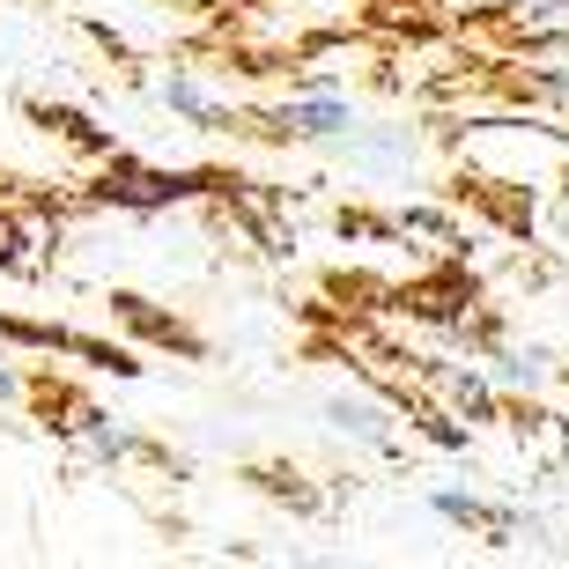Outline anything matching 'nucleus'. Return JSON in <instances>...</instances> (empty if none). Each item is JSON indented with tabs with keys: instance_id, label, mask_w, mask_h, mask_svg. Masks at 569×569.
<instances>
[{
	"instance_id": "6",
	"label": "nucleus",
	"mask_w": 569,
	"mask_h": 569,
	"mask_svg": "<svg viewBox=\"0 0 569 569\" xmlns=\"http://www.w3.org/2000/svg\"><path fill=\"white\" fill-rule=\"evenodd\" d=\"M0 400H16V370H0Z\"/></svg>"
},
{
	"instance_id": "5",
	"label": "nucleus",
	"mask_w": 569,
	"mask_h": 569,
	"mask_svg": "<svg viewBox=\"0 0 569 569\" xmlns=\"http://www.w3.org/2000/svg\"><path fill=\"white\" fill-rule=\"evenodd\" d=\"M548 378V356L540 348H526V356H503V385H540Z\"/></svg>"
},
{
	"instance_id": "2",
	"label": "nucleus",
	"mask_w": 569,
	"mask_h": 569,
	"mask_svg": "<svg viewBox=\"0 0 569 569\" xmlns=\"http://www.w3.org/2000/svg\"><path fill=\"white\" fill-rule=\"evenodd\" d=\"M326 422L348 429V437H362V443H385V437H392V415H385L378 400H348V392H333V400H326Z\"/></svg>"
},
{
	"instance_id": "4",
	"label": "nucleus",
	"mask_w": 569,
	"mask_h": 569,
	"mask_svg": "<svg viewBox=\"0 0 569 569\" xmlns=\"http://www.w3.org/2000/svg\"><path fill=\"white\" fill-rule=\"evenodd\" d=\"M163 104H170V111H186V119H200V127H214V119H222V104H208V97H200L192 82H178V74L163 82Z\"/></svg>"
},
{
	"instance_id": "1",
	"label": "nucleus",
	"mask_w": 569,
	"mask_h": 569,
	"mask_svg": "<svg viewBox=\"0 0 569 569\" xmlns=\"http://www.w3.org/2000/svg\"><path fill=\"white\" fill-rule=\"evenodd\" d=\"M281 127L303 133V141H326V133H348V104L318 89V97H296V104H281Z\"/></svg>"
},
{
	"instance_id": "3",
	"label": "nucleus",
	"mask_w": 569,
	"mask_h": 569,
	"mask_svg": "<svg viewBox=\"0 0 569 569\" xmlns=\"http://www.w3.org/2000/svg\"><path fill=\"white\" fill-rule=\"evenodd\" d=\"M119 200H133V208H163V200H178V192H192V178H148V170H119Z\"/></svg>"
}]
</instances>
